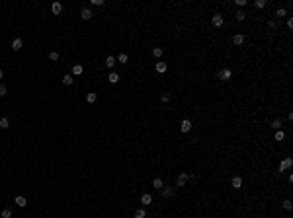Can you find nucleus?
I'll list each match as a JSON object with an SVG mask.
<instances>
[{
  "instance_id": "f257e3e1",
  "label": "nucleus",
  "mask_w": 293,
  "mask_h": 218,
  "mask_svg": "<svg viewBox=\"0 0 293 218\" xmlns=\"http://www.w3.org/2000/svg\"><path fill=\"white\" fill-rule=\"evenodd\" d=\"M217 78L219 80H231V78H233V70H231V68H221L217 72Z\"/></svg>"
},
{
  "instance_id": "f03ea898",
  "label": "nucleus",
  "mask_w": 293,
  "mask_h": 218,
  "mask_svg": "<svg viewBox=\"0 0 293 218\" xmlns=\"http://www.w3.org/2000/svg\"><path fill=\"white\" fill-rule=\"evenodd\" d=\"M188 179H190V173H188V172H182L180 175L176 177V185H178V187H184V185L188 183Z\"/></svg>"
},
{
  "instance_id": "7ed1b4c3",
  "label": "nucleus",
  "mask_w": 293,
  "mask_h": 218,
  "mask_svg": "<svg viewBox=\"0 0 293 218\" xmlns=\"http://www.w3.org/2000/svg\"><path fill=\"white\" fill-rule=\"evenodd\" d=\"M80 18L86 20V22H90V20L94 18V12H92L90 8H82V12H80Z\"/></svg>"
},
{
  "instance_id": "20e7f679",
  "label": "nucleus",
  "mask_w": 293,
  "mask_h": 218,
  "mask_svg": "<svg viewBox=\"0 0 293 218\" xmlns=\"http://www.w3.org/2000/svg\"><path fill=\"white\" fill-rule=\"evenodd\" d=\"M191 130V121L190 119H184L180 123V133H190Z\"/></svg>"
},
{
  "instance_id": "39448f33",
  "label": "nucleus",
  "mask_w": 293,
  "mask_h": 218,
  "mask_svg": "<svg viewBox=\"0 0 293 218\" xmlns=\"http://www.w3.org/2000/svg\"><path fill=\"white\" fill-rule=\"evenodd\" d=\"M211 23H213L215 28H221V25L225 23V20H223V16H221V14H215L213 18H211Z\"/></svg>"
},
{
  "instance_id": "423d86ee",
  "label": "nucleus",
  "mask_w": 293,
  "mask_h": 218,
  "mask_svg": "<svg viewBox=\"0 0 293 218\" xmlns=\"http://www.w3.org/2000/svg\"><path fill=\"white\" fill-rule=\"evenodd\" d=\"M291 166H293V158H285L284 162L279 164V172H285V169H289Z\"/></svg>"
},
{
  "instance_id": "0eeeda50",
  "label": "nucleus",
  "mask_w": 293,
  "mask_h": 218,
  "mask_svg": "<svg viewBox=\"0 0 293 218\" xmlns=\"http://www.w3.org/2000/svg\"><path fill=\"white\" fill-rule=\"evenodd\" d=\"M22 47H23V41H22L20 37H16L14 41H12V49H14L16 53H18V51H22Z\"/></svg>"
},
{
  "instance_id": "6e6552de",
  "label": "nucleus",
  "mask_w": 293,
  "mask_h": 218,
  "mask_svg": "<svg viewBox=\"0 0 293 218\" xmlns=\"http://www.w3.org/2000/svg\"><path fill=\"white\" fill-rule=\"evenodd\" d=\"M141 204H145V206H149V204H153V195H149V193H145V195L141 197Z\"/></svg>"
},
{
  "instance_id": "1a4fd4ad",
  "label": "nucleus",
  "mask_w": 293,
  "mask_h": 218,
  "mask_svg": "<svg viewBox=\"0 0 293 218\" xmlns=\"http://www.w3.org/2000/svg\"><path fill=\"white\" fill-rule=\"evenodd\" d=\"M231 185L235 187V189H240L242 187V177H238V175H235L233 179H231Z\"/></svg>"
},
{
  "instance_id": "9d476101",
  "label": "nucleus",
  "mask_w": 293,
  "mask_h": 218,
  "mask_svg": "<svg viewBox=\"0 0 293 218\" xmlns=\"http://www.w3.org/2000/svg\"><path fill=\"white\" fill-rule=\"evenodd\" d=\"M160 193H162V197H164V199H168V197H172L174 189H172V187H162V189H160Z\"/></svg>"
},
{
  "instance_id": "9b49d317",
  "label": "nucleus",
  "mask_w": 293,
  "mask_h": 218,
  "mask_svg": "<svg viewBox=\"0 0 293 218\" xmlns=\"http://www.w3.org/2000/svg\"><path fill=\"white\" fill-rule=\"evenodd\" d=\"M51 12H53V14H61V12H63V4H61V2H53Z\"/></svg>"
},
{
  "instance_id": "f8f14e48",
  "label": "nucleus",
  "mask_w": 293,
  "mask_h": 218,
  "mask_svg": "<svg viewBox=\"0 0 293 218\" xmlns=\"http://www.w3.org/2000/svg\"><path fill=\"white\" fill-rule=\"evenodd\" d=\"M72 82H75V76L72 74H65L63 76V84H65V86H72Z\"/></svg>"
},
{
  "instance_id": "ddd939ff",
  "label": "nucleus",
  "mask_w": 293,
  "mask_h": 218,
  "mask_svg": "<svg viewBox=\"0 0 293 218\" xmlns=\"http://www.w3.org/2000/svg\"><path fill=\"white\" fill-rule=\"evenodd\" d=\"M233 43H235V45H242V43H244V35H242V33L233 35Z\"/></svg>"
},
{
  "instance_id": "4468645a",
  "label": "nucleus",
  "mask_w": 293,
  "mask_h": 218,
  "mask_svg": "<svg viewBox=\"0 0 293 218\" xmlns=\"http://www.w3.org/2000/svg\"><path fill=\"white\" fill-rule=\"evenodd\" d=\"M84 72V66L82 64H75L72 66V76H80Z\"/></svg>"
},
{
  "instance_id": "2eb2a0df",
  "label": "nucleus",
  "mask_w": 293,
  "mask_h": 218,
  "mask_svg": "<svg viewBox=\"0 0 293 218\" xmlns=\"http://www.w3.org/2000/svg\"><path fill=\"white\" fill-rule=\"evenodd\" d=\"M107 80H110V84H117L119 82V74H117V72H110Z\"/></svg>"
},
{
  "instance_id": "dca6fc26",
  "label": "nucleus",
  "mask_w": 293,
  "mask_h": 218,
  "mask_svg": "<svg viewBox=\"0 0 293 218\" xmlns=\"http://www.w3.org/2000/svg\"><path fill=\"white\" fill-rule=\"evenodd\" d=\"M235 18H237L238 22H244V20H246V12H242V10H237V12H235Z\"/></svg>"
},
{
  "instance_id": "f3484780",
  "label": "nucleus",
  "mask_w": 293,
  "mask_h": 218,
  "mask_svg": "<svg viewBox=\"0 0 293 218\" xmlns=\"http://www.w3.org/2000/svg\"><path fill=\"white\" fill-rule=\"evenodd\" d=\"M166 62H156V72L158 74H164V72H166Z\"/></svg>"
},
{
  "instance_id": "a211bd4d",
  "label": "nucleus",
  "mask_w": 293,
  "mask_h": 218,
  "mask_svg": "<svg viewBox=\"0 0 293 218\" xmlns=\"http://www.w3.org/2000/svg\"><path fill=\"white\" fill-rule=\"evenodd\" d=\"M16 204L20 209H23V206H28V201H26V197H16Z\"/></svg>"
},
{
  "instance_id": "6ab92c4d",
  "label": "nucleus",
  "mask_w": 293,
  "mask_h": 218,
  "mask_svg": "<svg viewBox=\"0 0 293 218\" xmlns=\"http://www.w3.org/2000/svg\"><path fill=\"white\" fill-rule=\"evenodd\" d=\"M153 187H156V189H162V187H164V181L160 179V177H154V179H153Z\"/></svg>"
},
{
  "instance_id": "aec40b11",
  "label": "nucleus",
  "mask_w": 293,
  "mask_h": 218,
  "mask_svg": "<svg viewBox=\"0 0 293 218\" xmlns=\"http://www.w3.org/2000/svg\"><path fill=\"white\" fill-rule=\"evenodd\" d=\"M106 66H107V68H113V66H115V59H113L112 55L106 59Z\"/></svg>"
},
{
  "instance_id": "412c9836",
  "label": "nucleus",
  "mask_w": 293,
  "mask_h": 218,
  "mask_svg": "<svg viewBox=\"0 0 293 218\" xmlns=\"http://www.w3.org/2000/svg\"><path fill=\"white\" fill-rule=\"evenodd\" d=\"M254 6H256V8H266V6H268V0H256V2H254Z\"/></svg>"
},
{
  "instance_id": "4be33fe9",
  "label": "nucleus",
  "mask_w": 293,
  "mask_h": 218,
  "mask_svg": "<svg viewBox=\"0 0 293 218\" xmlns=\"http://www.w3.org/2000/svg\"><path fill=\"white\" fill-rule=\"evenodd\" d=\"M153 56L154 59H160V56H162V49H160V47H154L153 49Z\"/></svg>"
},
{
  "instance_id": "5701e85b",
  "label": "nucleus",
  "mask_w": 293,
  "mask_h": 218,
  "mask_svg": "<svg viewBox=\"0 0 293 218\" xmlns=\"http://www.w3.org/2000/svg\"><path fill=\"white\" fill-rule=\"evenodd\" d=\"M98 99V93H86V101L88 103H94Z\"/></svg>"
},
{
  "instance_id": "b1692460",
  "label": "nucleus",
  "mask_w": 293,
  "mask_h": 218,
  "mask_svg": "<svg viewBox=\"0 0 293 218\" xmlns=\"http://www.w3.org/2000/svg\"><path fill=\"white\" fill-rule=\"evenodd\" d=\"M284 138H285V133H284V130H275V140H278V142H281Z\"/></svg>"
},
{
  "instance_id": "393cba45",
  "label": "nucleus",
  "mask_w": 293,
  "mask_h": 218,
  "mask_svg": "<svg viewBox=\"0 0 293 218\" xmlns=\"http://www.w3.org/2000/svg\"><path fill=\"white\" fill-rule=\"evenodd\" d=\"M10 127V121L6 119V117H2V119H0V129H8Z\"/></svg>"
},
{
  "instance_id": "a878e982",
  "label": "nucleus",
  "mask_w": 293,
  "mask_h": 218,
  "mask_svg": "<svg viewBox=\"0 0 293 218\" xmlns=\"http://www.w3.org/2000/svg\"><path fill=\"white\" fill-rule=\"evenodd\" d=\"M135 218H147V212H145V209L135 210Z\"/></svg>"
},
{
  "instance_id": "bb28decb",
  "label": "nucleus",
  "mask_w": 293,
  "mask_h": 218,
  "mask_svg": "<svg viewBox=\"0 0 293 218\" xmlns=\"http://www.w3.org/2000/svg\"><path fill=\"white\" fill-rule=\"evenodd\" d=\"M0 216H2V218H12V209H4Z\"/></svg>"
},
{
  "instance_id": "cd10ccee",
  "label": "nucleus",
  "mask_w": 293,
  "mask_h": 218,
  "mask_svg": "<svg viewBox=\"0 0 293 218\" xmlns=\"http://www.w3.org/2000/svg\"><path fill=\"white\" fill-rule=\"evenodd\" d=\"M272 127H274L275 130H281V121L279 119H275V121H272Z\"/></svg>"
},
{
  "instance_id": "c85d7f7f",
  "label": "nucleus",
  "mask_w": 293,
  "mask_h": 218,
  "mask_svg": "<svg viewBox=\"0 0 293 218\" xmlns=\"http://www.w3.org/2000/svg\"><path fill=\"white\" fill-rule=\"evenodd\" d=\"M49 60H53V62H55V60H59V53H57V51H51V53H49Z\"/></svg>"
},
{
  "instance_id": "c756f323",
  "label": "nucleus",
  "mask_w": 293,
  "mask_h": 218,
  "mask_svg": "<svg viewBox=\"0 0 293 218\" xmlns=\"http://www.w3.org/2000/svg\"><path fill=\"white\" fill-rule=\"evenodd\" d=\"M281 206H284L285 210H291V201H289V199H285L284 203H281Z\"/></svg>"
},
{
  "instance_id": "7c9ffc66",
  "label": "nucleus",
  "mask_w": 293,
  "mask_h": 218,
  "mask_svg": "<svg viewBox=\"0 0 293 218\" xmlns=\"http://www.w3.org/2000/svg\"><path fill=\"white\" fill-rule=\"evenodd\" d=\"M285 14H287V12H285L284 8H278V10H275V18H281V16H285Z\"/></svg>"
},
{
  "instance_id": "2f4dec72",
  "label": "nucleus",
  "mask_w": 293,
  "mask_h": 218,
  "mask_svg": "<svg viewBox=\"0 0 293 218\" xmlns=\"http://www.w3.org/2000/svg\"><path fill=\"white\" fill-rule=\"evenodd\" d=\"M6 92H8V88H6L4 84H0V98H4V96H6Z\"/></svg>"
},
{
  "instance_id": "473e14b6",
  "label": "nucleus",
  "mask_w": 293,
  "mask_h": 218,
  "mask_svg": "<svg viewBox=\"0 0 293 218\" xmlns=\"http://www.w3.org/2000/svg\"><path fill=\"white\" fill-rule=\"evenodd\" d=\"M117 60H119V62H123V64H125V62H127V55H125V53H121V55L117 56Z\"/></svg>"
},
{
  "instance_id": "72a5a7b5",
  "label": "nucleus",
  "mask_w": 293,
  "mask_h": 218,
  "mask_svg": "<svg viewBox=\"0 0 293 218\" xmlns=\"http://www.w3.org/2000/svg\"><path fill=\"white\" fill-rule=\"evenodd\" d=\"M92 6H104V0H90Z\"/></svg>"
},
{
  "instance_id": "f704fd0d",
  "label": "nucleus",
  "mask_w": 293,
  "mask_h": 218,
  "mask_svg": "<svg viewBox=\"0 0 293 218\" xmlns=\"http://www.w3.org/2000/svg\"><path fill=\"white\" fill-rule=\"evenodd\" d=\"M268 25H270L272 29H275V28H278V22H275V20H270V22H268Z\"/></svg>"
},
{
  "instance_id": "c9c22d12",
  "label": "nucleus",
  "mask_w": 293,
  "mask_h": 218,
  "mask_svg": "<svg viewBox=\"0 0 293 218\" xmlns=\"http://www.w3.org/2000/svg\"><path fill=\"white\" fill-rule=\"evenodd\" d=\"M162 101H164V103L170 101V93H162Z\"/></svg>"
},
{
  "instance_id": "e433bc0d",
  "label": "nucleus",
  "mask_w": 293,
  "mask_h": 218,
  "mask_svg": "<svg viewBox=\"0 0 293 218\" xmlns=\"http://www.w3.org/2000/svg\"><path fill=\"white\" fill-rule=\"evenodd\" d=\"M287 28L293 29V20H291V18H287Z\"/></svg>"
},
{
  "instance_id": "4c0bfd02",
  "label": "nucleus",
  "mask_w": 293,
  "mask_h": 218,
  "mask_svg": "<svg viewBox=\"0 0 293 218\" xmlns=\"http://www.w3.org/2000/svg\"><path fill=\"white\" fill-rule=\"evenodd\" d=\"M2 78H4V74H2V70H0V80H2Z\"/></svg>"
}]
</instances>
